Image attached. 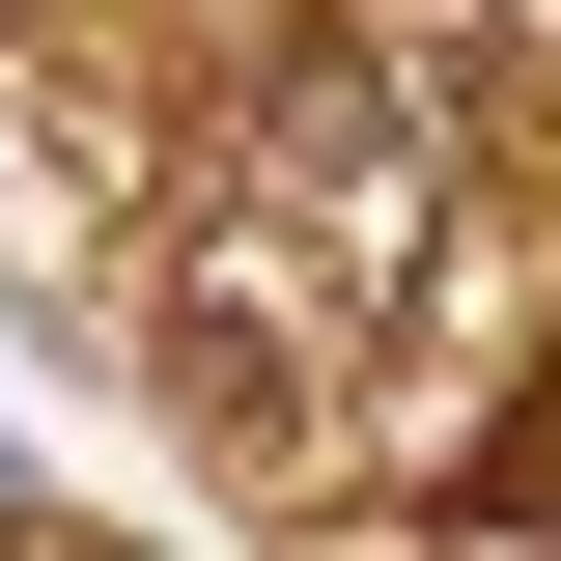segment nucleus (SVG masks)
<instances>
[{
    "instance_id": "1",
    "label": "nucleus",
    "mask_w": 561,
    "mask_h": 561,
    "mask_svg": "<svg viewBox=\"0 0 561 561\" xmlns=\"http://www.w3.org/2000/svg\"><path fill=\"white\" fill-rule=\"evenodd\" d=\"M0 561H113V534H0Z\"/></svg>"
}]
</instances>
